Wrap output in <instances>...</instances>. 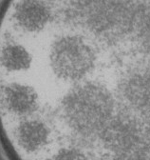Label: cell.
I'll list each match as a JSON object with an SVG mask.
<instances>
[{
  "instance_id": "1",
  "label": "cell",
  "mask_w": 150,
  "mask_h": 160,
  "mask_svg": "<svg viewBox=\"0 0 150 160\" xmlns=\"http://www.w3.org/2000/svg\"><path fill=\"white\" fill-rule=\"evenodd\" d=\"M43 103L41 91L27 80H8L0 85V112L6 122L38 114Z\"/></svg>"
},
{
  "instance_id": "2",
  "label": "cell",
  "mask_w": 150,
  "mask_h": 160,
  "mask_svg": "<svg viewBox=\"0 0 150 160\" xmlns=\"http://www.w3.org/2000/svg\"><path fill=\"white\" fill-rule=\"evenodd\" d=\"M36 64L32 51L20 40L0 34V72L21 75L30 72Z\"/></svg>"
}]
</instances>
